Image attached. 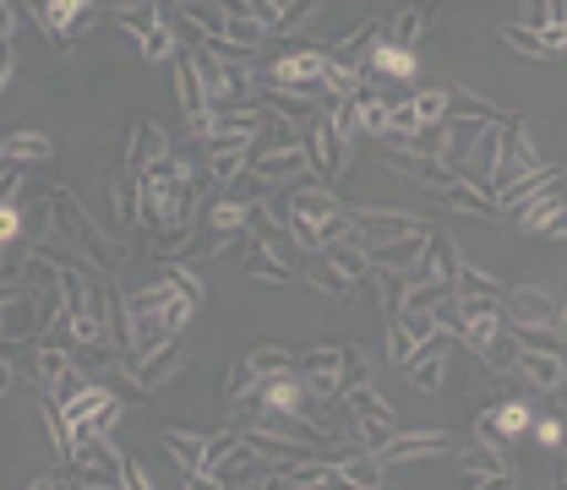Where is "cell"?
<instances>
[{
    "instance_id": "1",
    "label": "cell",
    "mask_w": 567,
    "mask_h": 490,
    "mask_svg": "<svg viewBox=\"0 0 567 490\" xmlns=\"http://www.w3.org/2000/svg\"><path fill=\"white\" fill-rule=\"evenodd\" d=\"M208 175L181 164L175 153L147 164L137 175V223L142 229H164V223H186L197 212V197H203Z\"/></svg>"
},
{
    "instance_id": "2",
    "label": "cell",
    "mask_w": 567,
    "mask_h": 490,
    "mask_svg": "<svg viewBox=\"0 0 567 490\" xmlns=\"http://www.w3.org/2000/svg\"><path fill=\"white\" fill-rule=\"evenodd\" d=\"M192 316H197V300H192L186 289H175L169 279L137 289V294L126 300V338H132V359L147 354V350H158V344H169V338H181V333L192 327Z\"/></svg>"
},
{
    "instance_id": "3",
    "label": "cell",
    "mask_w": 567,
    "mask_h": 490,
    "mask_svg": "<svg viewBox=\"0 0 567 490\" xmlns=\"http://www.w3.org/2000/svg\"><path fill=\"white\" fill-rule=\"evenodd\" d=\"M44 229H50V246H66V251H76L82 262H93L99 273H115L121 268V257H126V246L121 240H110L93 218H87V208L71 197V191H44Z\"/></svg>"
},
{
    "instance_id": "4",
    "label": "cell",
    "mask_w": 567,
    "mask_h": 490,
    "mask_svg": "<svg viewBox=\"0 0 567 490\" xmlns=\"http://www.w3.org/2000/svg\"><path fill=\"white\" fill-rule=\"evenodd\" d=\"M192 66L203 76V93H208V110H235L246 93H251V55H240V61H229V55H213L208 39L192 50Z\"/></svg>"
},
{
    "instance_id": "5",
    "label": "cell",
    "mask_w": 567,
    "mask_h": 490,
    "mask_svg": "<svg viewBox=\"0 0 567 490\" xmlns=\"http://www.w3.org/2000/svg\"><path fill=\"white\" fill-rule=\"evenodd\" d=\"M284 223H311L322 246L339 240V234H350V212L339 208V197L322 180H306V186H295L284 197Z\"/></svg>"
},
{
    "instance_id": "6",
    "label": "cell",
    "mask_w": 567,
    "mask_h": 490,
    "mask_svg": "<svg viewBox=\"0 0 567 490\" xmlns=\"http://www.w3.org/2000/svg\"><path fill=\"white\" fill-rule=\"evenodd\" d=\"M71 469L76 486H121V447L110 430H71Z\"/></svg>"
},
{
    "instance_id": "7",
    "label": "cell",
    "mask_w": 567,
    "mask_h": 490,
    "mask_svg": "<svg viewBox=\"0 0 567 490\" xmlns=\"http://www.w3.org/2000/svg\"><path fill=\"white\" fill-rule=\"evenodd\" d=\"M496 316L507 327H563V305L551 300V289H502L496 294Z\"/></svg>"
},
{
    "instance_id": "8",
    "label": "cell",
    "mask_w": 567,
    "mask_h": 490,
    "mask_svg": "<svg viewBox=\"0 0 567 490\" xmlns=\"http://www.w3.org/2000/svg\"><path fill=\"white\" fill-rule=\"evenodd\" d=\"M306 158H311V175L328 186V180H339L344 164H350V137H344L328 115H317V121L306 126Z\"/></svg>"
},
{
    "instance_id": "9",
    "label": "cell",
    "mask_w": 567,
    "mask_h": 490,
    "mask_svg": "<svg viewBox=\"0 0 567 490\" xmlns=\"http://www.w3.org/2000/svg\"><path fill=\"white\" fill-rule=\"evenodd\" d=\"M39 28L55 39V50H71V39L93 22V0H39Z\"/></svg>"
},
{
    "instance_id": "10",
    "label": "cell",
    "mask_w": 567,
    "mask_h": 490,
    "mask_svg": "<svg viewBox=\"0 0 567 490\" xmlns=\"http://www.w3.org/2000/svg\"><path fill=\"white\" fill-rule=\"evenodd\" d=\"M447 350H453V333H431V338H421L415 344V354L404 359V371H410V382L421 387V393H436L442 382H447Z\"/></svg>"
},
{
    "instance_id": "11",
    "label": "cell",
    "mask_w": 567,
    "mask_h": 490,
    "mask_svg": "<svg viewBox=\"0 0 567 490\" xmlns=\"http://www.w3.org/2000/svg\"><path fill=\"white\" fill-rule=\"evenodd\" d=\"M339 365H344V344H322V350H306L295 359L311 398H339Z\"/></svg>"
},
{
    "instance_id": "12",
    "label": "cell",
    "mask_w": 567,
    "mask_h": 490,
    "mask_svg": "<svg viewBox=\"0 0 567 490\" xmlns=\"http://www.w3.org/2000/svg\"><path fill=\"white\" fill-rule=\"evenodd\" d=\"M458 469H464L475 486H518L502 441H475V447H464V452H458Z\"/></svg>"
},
{
    "instance_id": "13",
    "label": "cell",
    "mask_w": 567,
    "mask_h": 490,
    "mask_svg": "<svg viewBox=\"0 0 567 490\" xmlns=\"http://www.w3.org/2000/svg\"><path fill=\"white\" fill-rule=\"evenodd\" d=\"M529 420H535V415H529V404H524V398H507V404H496V409H481V415H475V436L507 447L513 436H524V430H529Z\"/></svg>"
},
{
    "instance_id": "14",
    "label": "cell",
    "mask_w": 567,
    "mask_h": 490,
    "mask_svg": "<svg viewBox=\"0 0 567 490\" xmlns=\"http://www.w3.org/2000/svg\"><path fill=\"white\" fill-rule=\"evenodd\" d=\"M382 164L388 169H404L415 186L425 191H436V186H447L453 180V169L442 164V158H431V153H410V147H393V142H382Z\"/></svg>"
},
{
    "instance_id": "15",
    "label": "cell",
    "mask_w": 567,
    "mask_h": 490,
    "mask_svg": "<svg viewBox=\"0 0 567 490\" xmlns=\"http://www.w3.org/2000/svg\"><path fill=\"white\" fill-rule=\"evenodd\" d=\"M132 365V376H137V387H164V382H175V371L186 365V344L181 338H169V344H158V350L137 354V359H126Z\"/></svg>"
},
{
    "instance_id": "16",
    "label": "cell",
    "mask_w": 567,
    "mask_h": 490,
    "mask_svg": "<svg viewBox=\"0 0 567 490\" xmlns=\"http://www.w3.org/2000/svg\"><path fill=\"white\" fill-rule=\"evenodd\" d=\"M410 229H421V218H410V212H388V208H354L350 212V234L360 246L393 240V234H410Z\"/></svg>"
},
{
    "instance_id": "17",
    "label": "cell",
    "mask_w": 567,
    "mask_h": 490,
    "mask_svg": "<svg viewBox=\"0 0 567 490\" xmlns=\"http://www.w3.org/2000/svg\"><path fill=\"white\" fill-rule=\"evenodd\" d=\"M164 452H169L175 469L186 475L181 486H208V480H203V458H208V436H203V430H169V436H164Z\"/></svg>"
},
{
    "instance_id": "18",
    "label": "cell",
    "mask_w": 567,
    "mask_h": 490,
    "mask_svg": "<svg viewBox=\"0 0 567 490\" xmlns=\"http://www.w3.org/2000/svg\"><path fill=\"white\" fill-rule=\"evenodd\" d=\"M513 376H524L535 393H557V387H563V354L518 344V365H513Z\"/></svg>"
},
{
    "instance_id": "19",
    "label": "cell",
    "mask_w": 567,
    "mask_h": 490,
    "mask_svg": "<svg viewBox=\"0 0 567 490\" xmlns=\"http://www.w3.org/2000/svg\"><path fill=\"white\" fill-rule=\"evenodd\" d=\"M431 452H442V430H410V436L393 430V436L377 447L382 469H388V463H415V458H431Z\"/></svg>"
},
{
    "instance_id": "20",
    "label": "cell",
    "mask_w": 567,
    "mask_h": 490,
    "mask_svg": "<svg viewBox=\"0 0 567 490\" xmlns=\"http://www.w3.org/2000/svg\"><path fill=\"white\" fill-rule=\"evenodd\" d=\"M436 208H453V212H481V218H502L496 197L486 186H470V180H447L436 186Z\"/></svg>"
},
{
    "instance_id": "21",
    "label": "cell",
    "mask_w": 567,
    "mask_h": 490,
    "mask_svg": "<svg viewBox=\"0 0 567 490\" xmlns=\"http://www.w3.org/2000/svg\"><path fill=\"white\" fill-rule=\"evenodd\" d=\"M158 158H169V132H164L158 121H137V126H132V147H126L132 175H142V169L158 164Z\"/></svg>"
},
{
    "instance_id": "22",
    "label": "cell",
    "mask_w": 567,
    "mask_h": 490,
    "mask_svg": "<svg viewBox=\"0 0 567 490\" xmlns=\"http://www.w3.org/2000/svg\"><path fill=\"white\" fill-rule=\"evenodd\" d=\"M240 273H246V279H268V283H289V279H295V268H284L279 257H274V246H268L262 234H251V240L240 246Z\"/></svg>"
},
{
    "instance_id": "23",
    "label": "cell",
    "mask_w": 567,
    "mask_h": 490,
    "mask_svg": "<svg viewBox=\"0 0 567 490\" xmlns=\"http://www.w3.org/2000/svg\"><path fill=\"white\" fill-rule=\"evenodd\" d=\"M192 240H197V218H186V223H164V229H147V251H153V262H186Z\"/></svg>"
},
{
    "instance_id": "24",
    "label": "cell",
    "mask_w": 567,
    "mask_h": 490,
    "mask_svg": "<svg viewBox=\"0 0 567 490\" xmlns=\"http://www.w3.org/2000/svg\"><path fill=\"white\" fill-rule=\"evenodd\" d=\"M274 486L284 490H317V486H339V463H317V458H300V463H284L274 475Z\"/></svg>"
},
{
    "instance_id": "25",
    "label": "cell",
    "mask_w": 567,
    "mask_h": 490,
    "mask_svg": "<svg viewBox=\"0 0 567 490\" xmlns=\"http://www.w3.org/2000/svg\"><path fill=\"white\" fill-rule=\"evenodd\" d=\"M0 158L6 164H50L55 158V142L44 132H6L0 137Z\"/></svg>"
},
{
    "instance_id": "26",
    "label": "cell",
    "mask_w": 567,
    "mask_h": 490,
    "mask_svg": "<svg viewBox=\"0 0 567 490\" xmlns=\"http://www.w3.org/2000/svg\"><path fill=\"white\" fill-rule=\"evenodd\" d=\"M110 202H115V218H121V234H132L137 229V175H132V164L110 169Z\"/></svg>"
},
{
    "instance_id": "27",
    "label": "cell",
    "mask_w": 567,
    "mask_h": 490,
    "mask_svg": "<svg viewBox=\"0 0 567 490\" xmlns=\"http://www.w3.org/2000/svg\"><path fill=\"white\" fill-rule=\"evenodd\" d=\"M279 147H306V137H300L295 121H284V115H274V110H262V126L251 132V153H279Z\"/></svg>"
},
{
    "instance_id": "28",
    "label": "cell",
    "mask_w": 567,
    "mask_h": 490,
    "mask_svg": "<svg viewBox=\"0 0 567 490\" xmlns=\"http://www.w3.org/2000/svg\"><path fill=\"white\" fill-rule=\"evenodd\" d=\"M557 175H563V169H551V164H540V169H529V175H518L513 186H502V191H496V208H502V212L524 208V202H529L535 191H546V186H557Z\"/></svg>"
},
{
    "instance_id": "29",
    "label": "cell",
    "mask_w": 567,
    "mask_h": 490,
    "mask_svg": "<svg viewBox=\"0 0 567 490\" xmlns=\"http://www.w3.org/2000/svg\"><path fill=\"white\" fill-rule=\"evenodd\" d=\"M246 164H251V169H257V175H262L268 186H284L289 175H300V169H306V147H279V153H251Z\"/></svg>"
},
{
    "instance_id": "30",
    "label": "cell",
    "mask_w": 567,
    "mask_h": 490,
    "mask_svg": "<svg viewBox=\"0 0 567 490\" xmlns=\"http://www.w3.org/2000/svg\"><path fill=\"white\" fill-rule=\"evenodd\" d=\"M425 22H431V6H399V11L382 22L377 39H382V44H415L425 33Z\"/></svg>"
},
{
    "instance_id": "31",
    "label": "cell",
    "mask_w": 567,
    "mask_h": 490,
    "mask_svg": "<svg viewBox=\"0 0 567 490\" xmlns=\"http://www.w3.org/2000/svg\"><path fill=\"white\" fill-rule=\"evenodd\" d=\"M322 257H328V262H333V268H339V273H344V279H371V262H365V246H360V240H354V234H339V240H328V246H322Z\"/></svg>"
},
{
    "instance_id": "32",
    "label": "cell",
    "mask_w": 567,
    "mask_h": 490,
    "mask_svg": "<svg viewBox=\"0 0 567 490\" xmlns=\"http://www.w3.org/2000/svg\"><path fill=\"white\" fill-rule=\"evenodd\" d=\"M268 191H274V186H268V180H262L251 164L218 186V197H224V202H235V208H257V202H268Z\"/></svg>"
},
{
    "instance_id": "33",
    "label": "cell",
    "mask_w": 567,
    "mask_h": 490,
    "mask_svg": "<svg viewBox=\"0 0 567 490\" xmlns=\"http://www.w3.org/2000/svg\"><path fill=\"white\" fill-rule=\"evenodd\" d=\"M262 110H274V115H284V121H295L300 132L322 115L311 98H300V93H289V87H262Z\"/></svg>"
},
{
    "instance_id": "34",
    "label": "cell",
    "mask_w": 567,
    "mask_h": 490,
    "mask_svg": "<svg viewBox=\"0 0 567 490\" xmlns=\"http://www.w3.org/2000/svg\"><path fill=\"white\" fill-rule=\"evenodd\" d=\"M71 371H76V365H71L66 344H39V350H33V376H39V387H44V393H55Z\"/></svg>"
},
{
    "instance_id": "35",
    "label": "cell",
    "mask_w": 567,
    "mask_h": 490,
    "mask_svg": "<svg viewBox=\"0 0 567 490\" xmlns=\"http://www.w3.org/2000/svg\"><path fill=\"white\" fill-rule=\"evenodd\" d=\"M300 273H306V283H311V289H322L328 300H344V294H350V279H344V273H339V268H333L322 251H306Z\"/></svg>"
},
{
    "instance_id": "36",
    "label": "cell",
    "mask_w": 567,
    "mask_h": 490,
    "mask_svg": "<svg viewBox=\"0 0 567 490\" xmlns=\"http://www.w3.org/2000/svg\"><path fill=\"white\" fill-rule=\"evenodd\" d=\"M475 354H481V365H486V371H496V376H513V365H518V338H513V327L502 322V327H496V333Z\"/></svg>"
},
{
    "instance_id": "37",
    "label": "cell",
    "mask_w": 567,
    "mask_h": 490,
    "mask_svg": "<svg viewBox=\"0 0 567 490\" xmlns=\"http://www.w3.org/2000/svg\"><path fill=\"white\" fill-rule=\"evenodd\" d=\"M218 39L251 55L257 44H268V28H262L257 17H246V11H224V33H218Z\"/></svg>"
},
{
    "instance_id": "38",
    "label": "cell",
    "mask_w": 567,
    "mask_h": 490,
    "mask_svg": "<svg viewBox=\"0 0 567 490\" xmlns=\"http://www.w3.org/2000/svg\"><path fill=\"white\" fill-rule=\"evenodd\" d=\"M175 87H181V110H186V115H203V110H208L203 76L192 66V55H181V50H175Z\"/></svg>"
},
{
    "instance_id": "39",
    "label": "cell",
    "mask_w": 567,
    "mask_h": 490,
    "mask_svg": "<svg viewBox=\"0 0 567 490\" xmlns=\"http://www.w3.org/2000/svg\"><path fill=\"white\" fill-rule=\"evenodd\" d=\"M551 212H563V186H546V191H535V197H529L524 208H513V218H518V223H524L529 234H540Z\"/></svg>"
},
{
    "instance_id": "40",
    "label": "cell",
    "mask_w": 567,
    "mask_h": 490,
    "mask_svg": "<svg viewBox=\"0 0 567 490\" xmlns=\"http://www.w3.org/2000/svg\"><path fill=\"white\" fill-rule=\"evenodd\" d=\"M339 486L377 490L382 486V458H377V452H350V458H339Z\"/></svg>"
},
{
    "instance_id": "41",
    "label": "cell",
    "mask_w": 567,
    "mask_h": 490,
    "mask_svg": "<svg viewBox=\"0 0 567 490\" xmlns=\"http://www.w3.org/2000/svg\"><path fill=\"white\" fill-rule=\"evenodd\" d=\"M39 425H44V436H50L55 458H61V463H71V425H66V415H61V404H55L50 393L39 398Z\"/></svg>"
},
{
    "instance_id": "42",
    "label": "cell",
    "mask_w": 567,
    "mask_h": 490,
    "mask_svg": "<svg viewBox=\"0 0 567 490\" xmlns=\"http://www.w3.org/2000/svg\"><path fill=\"white\" fill-rule=\"evenodd\" d=\"M208 153V164H203V175H208V186H224L229 175H240L246 169V158H251V147H203Z\"/></svg>"
},
{
    "instance_id": "43",
    "label": "cell",
    "mask_w": 567,
    "mask_h": 490,
    "mask_svg": "<svg viewBox=\"0 0 567 490\" xmlns=\"http://www.w3.org/2000/svg\"><path fill=\"white\" fill-rule=\"evenodd\" d=\"M169 11H181L203 39H218V33H224V6H213V0H181V6H169Z\"/></svg>"
},
{
    "instance_id": "44",
    "label": "cell",
    "mask_w": 567,
    "mask_h": 490,
    "mask_svg": "<svg viewBox=\"0 0 567 490\" xmlns=\"http://www.w3.org/2000/svg\"><path fill=\"white\" fill-rule=\"evenodd\" d=\"M453 294H464V300H496L502 294V283L492 273H481V268H470V262H458V273H453Z\"/></svg>"
},
{
    "instance_id": "45",
    "label": "cell",
    "mask_w": 567,
    "mask_h": 490,
    "mask_svg": "<svg viewBox=\"0 0 567 490\" xmlns=\"http://www.w3.org/2000/svg\"><path fill=\"white\" fill-rule=\"evenodd\" d=\"M115 22H121L132 39H142V33L158 22V6H153V0H121V6H115Z\"/></svg>"
},
{
    "instance_id": "46",
    "label": "cell",
    "mask_w": 567,
    "mask_h": 490,
    "mask_svg": "<svg viewBox=\"0 0 567 490\" xmlns=\"http://www.w3.org/2000/svg\"><path fill=\"white\" fill-rule=\"evenodd\" d=\"M137 44H142V61H153V66H164V61H175V33L164 28V17H158V22H153V28L142 33Z\"/></svg>"
},
{
    "instance_id": "47",
    "label": "cell",
    "mask_w": 567,
    "mask_h": 490,
    "mask_svg": "<svg viewBox=\"0 0 567 490\" xmlns=\"http://www.w3.org/2000/svg\"><path fill=\"white\" fill-rule=\"evenodd\" d=\"M502 44H507V50H518V55L551 61V50L540 44V33H535V28H524V22H507V28H502Z\"/></svg>"
},
{
    "instance_id": "48",
    "label": "cell",
    "mask_w": 567,
    "mask_h": 490,
    "mask_svg": "<svg viewBox=\"0 0 567 490\" xmlns=\"http://www.w3.org/2000/svg\"><path fill=\"white\" fill-rule=\"evenodd\" d=\"M246 359L257 365V376H274V371H295V359H300V354L284 350V344H257Z\"/></svg>"
},
{
    "instance_id": "49",
    "label": "cell",
    "mask_w": 567,
    "mask_h": 490,
    "mask_svg": "<svg viewBox=\"0 0 567 490\" xmlns=\"http://www.w3.org/2000/svg\"><path fill=\"white\" fill-rule=\"evenodd\" d=\"M447 115H464V121H507V110H496L486 98H470V93H447Z\"/></svg>"
},
{
    "instance_id": "50",
    "label": "cell",
    "mask_w": 567,
    "mask_h": 490,
    "mask_svg": "<svg viewBox=\"0 0 567 490\" xmlns=\"http://www.w3.org/2000/svg\"><path fill=\"white\" fill-rule=\"evenodd\" d=\"M442 126H415V132H404V137H388L393 147H410V153H431V158H442Z\"/></svg>"
},
{
    "instance_id": "51",
    "label": "cell",
    "mask_w": 567,
    "mask_h": 490,
    "mask_svg": "<svg viewBox=\"0 0 567 490\" xmlns=\"http://www.w3.org/2000/svg\"><path fill=\"white\" fill-rule=\"evenodd\" d=\"M410 104H415V121H421V126H442V121H447V87H436V93L425 87Z\"/></svg>"
},
{
    "instance_id": "52",
    "label": "cell",
    "mask_w": 567,
    "mask_h": 490,
    "mask_svg": "<svg viewBox=\"0 0 567 490\" xmlns=\"http://www.w3.org/2000/svg\"><path fill=\"white\" fill-rule=\"evenodd\" d=\"M213 240H224V234H235V229H246V208H235V202H224V197H218V202H213Z\"/></svg>"
},
{
    "instance_id": "53",
    "label": "cell",
    "mask_w": 567,
    "mask_h": 490,
    "mask_svg": "<svg viewBox=\"0 0 567 490\" xmlns=\"http://www.w3.org/2000/svg\"><path fill=\"white\" fill-rule=\"evenodd\" d=\"M393 322H399V327H404V333H410L415 344H421V338H431V333H436V322H431V311H425V305H404V311H399Z\"/></svg>"
},
{
    "instance_id": "54",
    "label": "cell",
    "mask_w": 567,
    "mask_h": 490,
    "mask_svg": "<svg viewBox=\"0 0 567 490\" xmlns=\"http://www.w3.org/2000/svg\"><path fill=\"white\" fill-rule=\"evenodd\" d=\"M22 234H28V212L17 202H0V246H17Z\"/></svg>"
},
{
    "instance_id": "55",
    "label": "cell",
    "mask_w": 567,
    "mask_h": 490,
    "mask_svg": "<svg viewBox=\"0 0 567 490\" xmlns=\"http://www.w3.org/2000/svg\"><path fill=\"white\" fill-rule=\"evenodd\" d=\"M365 376H371V371H365V354L354 350V344H344V365H339V393H344V387H360Z\"/></svg>"
},
{
    "instance_id": "56",
    "label": "cell",
    "mask_w": 567,
    "mask_h": 490,
    "mask_svg": "<svg viewBox=\"0 0 567 490\" xmlns=\"http://www.w3.org/2000/svg\"><path fill=\"white\" fill-rule=\"evenodd\" d=\"M246 387H257V365L251 359H235L229 365V382H224V398H240Z\"/></svg>"
},
{
    "instance_id": "57",
    "label": "cell",
    "mask_w": 567,
    "mask_h": 490,
    "mask_svg": "<svg viewBox=\"0 0 567 490\" xmlns=\"http://www.w3.org/2000/svg\"><path fill=\"white\" fill-rule=\"evenodd\" d=\"M529 430H535V441H540L546 452H557V447H563V420H557V415H546V420H529Z\"/></svg>"
},
{
    "instance_id": "58",
    "label": "cell",
    "mask_w": 567,
    "mask_h": 490,
    "mask_svg": "<svg viewBox=\"0 0 567 490\" xmlns=\"http://www.w3.org/2000/svg\"><path fill=\"white\" fill-rule=\"evenodd\" d=\"M388 354H393V359H399V365H404V359H410V354H415V338H410V333H404V327H399V322H393V316H388Z\"/></svg>"
},
{
    "instance_id": "59",
    "label": "cell",
    "mask_w": 567,
    "mask_h": 490,
    "mask_svg": "<svg viewBox=\"0 0 567 490\" xmlns=\"http://www.w3.org/2000/svg\"><path fill=\"white\" fill-rule=\"evenodd\" d=\"M546 22H551V0H524V28H535V33H540Z\"/></svg>"
},
{
    "instance_id": "60",
    "label": "cell",
    "mask_w": 567,
    "mask_h": 490,
    "mask_svg": "<svg viewBox=\"0 0 567 490\" xmlns=\"http://www.w3.org/2000/svg\"><path fill=\"white\" fill-rule=\"evenodd\" d=\"M121 486H132V490H147L153 480H147V469H142L137 458H121Z\"/></svg>"
},
{
    "instance_id": "61",
    "label": "cell",
    "mask_w": 567,
    "mask_h": 490,
    "mask_svg": "<svg viewBox=\"0 0 567 490\" xmlns=\"http://www.w3.org/2000/svg\"><path fill=\"white\" fill-rule=\"evenodd\" d=\"M11 33H17V11H11V0L0 6V44H11Z\"/></svg>"
},
{
    "instance_id": "62",
    "label": "cell",
    "mask_w": 567,
    "mask_h": 490,
    "mask_svg": "<svg viewBox=\"0 0 567 490\" xmlns=\"http://www.w3.org/2000/svg\"><path fill=\"white\" fill-rule=\"evenodd\" d=\"M11 387H17V365H11V359H6V354H0V398H6V393H11Z\"/></svg>"
},
{
    "instance_id": "63",
    "label": "cell",
    "mask_w": 567,
    "mask_h": 490,
    "mask_svg": "<svg viewBox=\"0 0 567 490\" xmlns=\"http://www.w3.org/2000/svg\"><path fill=\"white\" fill-rule=\"evenodd\" d=\"M153 6H158V11H169V6H181V0H153Z\"/></svg>"
},
{
    "instance_id": "64",
    "label": "cell",
    "mask_w": 567,
    "mask_h": 490,
    "mask_svg": "<svg viewBox=\"0 0 567 490\" xmlns=\"http://www.w3.org/2000/svg\"><path fill=\"white\" fill-rule=\"evenodd\" d=\"M0 6H6V0H0Z\"/></svg>"
}]
</instances>
